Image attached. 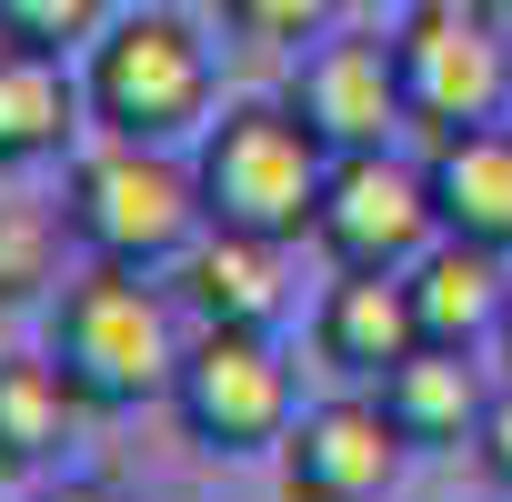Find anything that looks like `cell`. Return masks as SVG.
<instances>
[{"label":"cell","instance_id":"1","mask_svg":"<svg viewBox=\"0 0 512 502\" xmlns=\"http://www.w3.org/2000/svg\"><path fill=\"white\" fill-rule=\"evenodd\" d=\"M51 362H61V382H71L81 412H131V402L171 392V372H181L171 292H161L151 272L91 262V272L51 302Z\"/></svg>","mask_w":512,"mask_h":502},{"label":"cell","instance_id":"2","mask_svg":"<svg viewBox=\"0 0 512 502\" xmlns=\"http://www.w3.org/2000/svg\"><path fill=\"white\" fill-rule=\"evenodd\" d=\"M61 221L91 262H121V272H171L181 251L211 231L201 211V171L171 161L161 141H101L71 161V191H61Z\"/></svg>","mask_w":512,"mask_h":502},{"label":"cell","instance_id":"3","mask_svg":"<svg viewBox=\"0 0 512 502\" xmlns=\"http://www.w3.org/2000/svg\"><path fill=\"white\" fill-rule=\"evenodd\" d=\"M201 211L211 231H251V241H302L322 211V171L332 151L302 131L292 101H241L201 131Z\"/></svg>","mask_w":512,"mask_h":502},{"label":"cell","instance_id":"4","mask_svg":"<svg viewBox=\"0 0 512 502\" xmlns=\"http://www.w3.org/2000/svg\"><path fill=\"white\" fill-rule=\"evenodd\" d=\"M81 101L111 141H181L201 111H211V51L191 21L171 11H131L91 41V71H81Z\"/></svg>","mask_w":512,"mask_h":502},{"label":"cell","instance_id":"5","mask_svg":"<svg viewBox=\"0 0 512 502\" xmlns=\"http://www.w3.org/2000/svg\"><path fill=\"white\" fill-rule=\"evenodd\" d=\"M392 71H402L412 131H432V141L482 131L512 101V51H502V31L482 11H462V0H422V11L392 31Z\"/></svg>","mask_w":512,"mask_h":502},{"label":"cell","instance_id":"6","mask_svg":"<svg viewBox=\"0 0 512 502\" xmlns=\"http://www.w3.org/2000/svg\"><path fill=\"white\" fill-rule=\"evenodd\" d=\"M171 412L201 452H272L292 432V362L272 352V332H211L201 322V342H181Z\"/></svg>","mask_w":512,"mask_h":502},{"label":"cell","instance_id":"7","mask_svg":"<svg viewBox=\"0 0 512 502\" xmlns=\"http://www.w3.org/2000/svg\"><path fill=\"white\" fill-rule=\"evenodd\" d=\"M312 241L332 251V272H412L422 251L442 241L432 171H412V161H392V151H342V161L322 171Z\"/></svg>","mask_w":512,"mask_h":502},{"label":"cell","instance_id":"8","mask_svg":"<svg viewBox=\"0 0 512 502\" xmlns=\"http://www.w3.org/2000/svg\"><path fill=\"white\" fill-rule=\"evenodd\" d=\"M402 432L372 392H342V402H312L292 412L282 432V502H382L402 482Z\"/></svg>","mask_w":512,"mask_h":502},{"label":"cell","instance_id":"9","mask_svg":"<svg viewBox=\"0 0 512 502\" xmlns=\"http://www.w3.org/2000/svg\"><path fill=\"white\" fill-rule=\"evenodd\" d=\"M292 111H302V131L342 161V151H382L412 111H402V71H392V41H312L302 51V71H292V91H282Z\"/></svg>","mask_w":512,"mask_h":502},{"label":"cell","instance_id":"10","mask_svg":"<svg viewBox=\"0 0 512 502\" xmlns=\"http://www.w3.org/2000/svg\"><path fill=\"white\" fill-rule=\"evenodd\" d=\"M312 342H322V362H332L342 382H382L392 362H412V352H422L412 282H402V272H342V282L322 292Z\"/></svg>","mask_w":512,"mask_h":502},{"label":"cell","instance_id":"11","mask_svg":"<svg viewBox=\"0 0 512 502\" xmlns=\"http://www.w3.org/2000/svg\"><path fill=\"white\" fill-rule=\"evenodd\" d=\"M171 292H181L211 332H272V322H282V241L201 231L181 262H171Z\"/></svg>","mask_w":512,"mask_h":502},{"label":"cell","instance_id":"12","mask_svg":"<svg viewBox=\"0 0 512 502\" xmlns=\"http://www.w3.org/2000/svg\"><path fill=\"white\" fill-rule=\"evenodd\" d=\"M372 402L392 412V432H402L412 452H452V442H472L482 412H492L472 352H452V342H422L412 362H392V372L372 382Z\"/></svg>","mask_w":512,"mask_h":502},{"label":"cell","instance_id":"13","mask_svg":"<svg viewBox=\"0 0 512 502\" xmlns=\"http://www.w3.org/2000/svg\"><path fill=\"white\" fill-rule=\"evenodd\" d=\"M422 171H432L442 231H452V241H482V251H502V262H512V131H502V121L452 131V141H432Z\"/></svg>","mask_w":512,"mask_h":502},{"label":"cell","instance_id":"14","mask_svg":"<svg viewBox=\"0 0 512 502\" xmlns=\"http://www.w3.org/2000/svg\"><path fill=\"white\" fill-rule=\"evenodd\" d=\"M412 282V312H422V342H452V352H472L502 312H512V282H502V251H482V241H432L422 262L402 272Z\"/></svg>","mask_w":512,"mask_h":502},{"label":"cell","instance_id":"15","mask_svg":"<svg viewBox=\"0 0 512 502\" xmlns=\"http://www.w3.org/2000/svg\"><path fill=\"white\" fill-rule=\"evenodd\" d=\"M81 81L51 51H0V171H31L81 131Z\"/></svg>","mask_w":512,"mask_h":502},{"label":"cell","instance_id":"16","mask_svg":"<svg viewBox=\"0 0 512 502\" xmlns=\"http://www.w3.org/2000/svg\"><path fill=\"white\" fill-rule=\"evenodd\" d=\"M71 382H61V362L51 352H0V472H31V462H51L61 452V432H71Z\"/></svg>","mask_w":512,"mask_h":502},{"label":"cell","instance_id":"17","mask_svg":"<svg viewBox=\"0 0 512 502\" xmlns=\"http://www.w3.org/2000/svg\"><path fill=\"white\" fill-rule=\"evenodd\" d=\"M61 231L71 221L41 211V201H0V312H21L61 282Z\"/></svg>","mask_w":512,"mask_h":502},{"label":"cell","instance_id":"18","mask_svg":"<svg viewBox=\"0 0 512 502\" xmlns=\"http://www.w3.org/2000/svg\"><path fill=\"white\" fill-rule=\"evenodd\" d=\"M111 31V0H0V51H51V61H71V51H91Z\"/></svg>","mask_w":512,"mask_h":502},{"label":"cell","instance_id":"19","mask_svg":"<svg viewBox=\"0 0 512 502\" xmlns=\"http://www.w3.org/2000/svg\"><path fill=\"white\" fill-rule=\"evenodd\" d=\"M332 11H342V0H221V21H231L241 41H262V51H302V41H322Z\"/></svg>","mask_w":512,"mask_h":502},{"label":"cell","instance_id":"20","mask_svg":"<svg viewBox=\"0 0 512 502\" xmlns=\"http://www.w3.org/2000/svg\"><path fill=\"white\" fill-rule=\"evenodd\" d=\"M472 452H482V472L512 492V392H492V412H482V432H472Z\"/></svg>","mask_w":512,"mask_h":502},{"label":"cell","instance_id":"21","mask_svg":"<svg viewBox=\"0 0 512 502\" xmlns=\"http://www.w3.org/2000/svg\"><path fill=\"white\" fill-rule=\"evenodd\" d=\"M41 502H121L111 482H61V492H41Z\"/></svg>","mask_w":512,"mask_h":502},{"label":"cell","instance_id":"22","mask_svg":"<svg viewBox=\"0 0 512 502\" xmlns=\"http://www.w3.org/2000/svg\"><path fill=\"white\" fill-rule=\"evenodd\" d=\"M502 342H512V312H502Z\"/></svg>","mask_w":512,"mask_h":502}]
</instances>
